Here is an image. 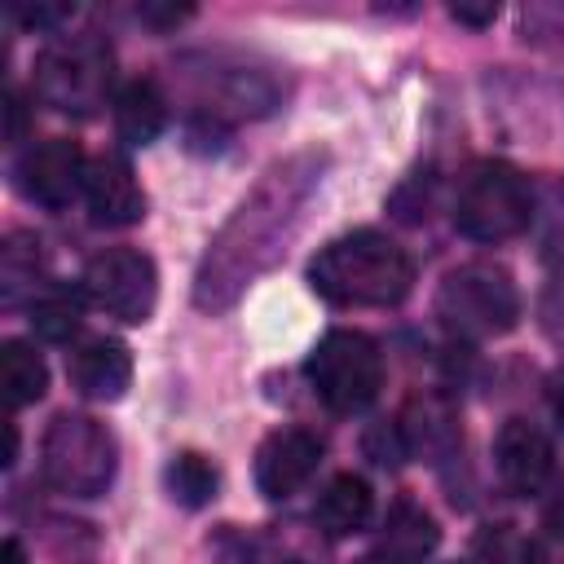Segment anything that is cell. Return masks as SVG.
I'll return each mask as SVG.
<instances>
[{
    "mask_svg": "<svg viewBox=\"0 0 564 564\" xmlns=\"http://www.w3.org/2000/svg\"><path fill=\"white\" fill-rule=\"evenodd\" d=\"M13 176H18V189L31 203L57 212V207H66L84 189L88 163H84V150L70 137H44V141H35V145L22 150Z\"/></svg>",
    "mask_w": 564,
    "mask_h": 564,
    "instance_id": "obj_9",
    "label": "cell"
},
{
    "mask_svg": "<svg viewBox=\"0 0 564 564\" xmlns=\"http://www.w3.org/2000/svg\"><path fill=\"white\" fill-rule=\"evenodd\" d=\"M22 123H26L22 97H18V93H9V141H22Z\"/></svg>",
    "mask_w": 564,
    "mask_h": 564,
    "instance_id": "obj_25",
    "label": "cell"
},
{
    "mask_svg": "<svg viewBox=\"0 0 564 564\" xmlns=\"http://www.w3.org/2000/svg\"><path fill=\"white\" fill-rule=\"evenodd\" d=\"M66 375L88 401H119L132 383V352L110 335H93L70 352Z\"/></svg>",
    "mask_w": 564,
    "mask_h": 564,
    "instance_id": "obj_14",
    "label": "cell"
},
{
    "mask_svg": "<svg viewBox=\"0 0 564 564\" xmlns=\"http://www.w3.org/2000/svg\"><path fill=\"white\" fill-rule=\"evenodd\" d=\"M533 220V185L511 163H476L454 198V225L476 242H507Z\"/></svg>",
    "mask_w": 564,
    "mask_h": 564,
    "instance_id": "obj_6",
    "label": "cell"
},
{
    "mask_svg": "<svg viewBox=\"0 0 564 564\" xmlns=\"http://www.w3.org/2000/svg\"><path fill=\"white\" fill-rule=\"evenodd\" d=\"M0 383H4V397H9L13 410L18 405H35L44 397V388H48V366L31 344L9 339L0 348Z\"/></svg>",
    "mask_w": 564,
    "mask_h": 564,
    "instance_id": "obj_18",
    "label": "cell"
},
{
    "mask_svg": "<svg viewBox=\"0 0 564 564\" xmlns=\"http://www.w3.org/2000/svg\"><path fill=\"white\" fill-rule=\"evenodd\" d=\"M322 181V154H291L264 172V181L242 198V207L225 220V229L212 238L198 273H194V304L216 313L229 308L256 273H264L278 256L291 229L300 225V212L308 194Z\"/></svg>",
    "mask_w": 564,
    "mask_h": 564,
    "instance_id": "obj_1",
    "label": "cell"
},
{
    "mask_svg": "<svg viewBox=\"0 0 564 564\" xmlns=\"http://www.w3.org/2000/svg\"><path fill=\"white\" fill-rule=\"evenodd\" d=\"M84 198H88V212L97 225H137L145 216V194L137 185L132 163L119 150H106L88 163Z\"/></svg>",
    "mask_w": 564,
    "mask_h": 564,
    "instance_id": "obj_12",
    "label": "cell"
},
{
    "mask_svg": "<svg viewBox=\"0 0 564 564\" xmlns=\"http://www.w3.org/2000/svg\"><path fill=\"white\" fill-rule=\"evenodd\" d=\"M357 564H397L392 555H383V551H375V555H366V560H357Z\"/></svg>",
    "mask_w": 564,
    "mask_h": 564,
    "instance_id": "obj_29",
    "label": "cell"
},
{
    "mask_svg": "<svg viewBox=\"0 0 564 564\" xmlns=\"http://www.w3.org/2000/svg\"><path fill=\"white\" fill-rule=\"evenodd\" d=\"M546 524H551V529H564V480L555 485V494H551V502H546Z\"/></svg>",
    "mask_w": 564,
    "mask_h": 564,
    "instance_id": "obj_26",
    "label": "cell"
},
{
    "mask_svg": "<svg viewBox=\"0 0 564 564\" xmlns=\"http://www.w3.org/2000/svg\"><path fill=\"white\" fill-rule=\"evenodd\" d=\"M0 564H26V551H22L18 538H4V546H0Z\"/></svg>",
    "mask_w": 564,
    "mask_h": 564,
    "instance_id": "obj_27",
    "label": "cell"
},
{
    "mask_svg": "<svg viewBox=\"0 0 564 564\" xmlns=\"http://www.w3.org/2000/svg\"><path fill=\"white\" fill-rule=\"evenodd\" d=\"M436 317L463 339L507 335L520 317V291L507 269L471 260L441 278L436 286Z\"/></svg>",
    "mask_w": 564,
    "mask_h": 564,
    "instance_id": "obj_5",
    "label": "cell"
},
{
    "mask_svg": "<svg viewBox=\"0 0 564 564\" xmlns=\"http://www.w3.org/2000/svg\"><path fill=\"white\" fill-rule=\"evenodd\" d=\"M119 467L115 436L93 419V414H53L40 441V471L57 494L70 498H97L110 489Z\"/></svg>",
    "mask_w": 564,
    "mask_h": 564,
    "instance_id": "obj_3",
    "label": "cell"
},
{
    "mask_svg": "<svg viewBox=\"0 0 564 564\" xmlns=\"http://www.w3.org/2000/svg\"><path fill=\"white\" fill-rule=\"evenodd\" d=\"M494 463H498V476L511 494H538L551 480L555 449H551L546 432L533 427L529 419H507L498 427V441H494Z\"/></svg>",
    "mask_w": 564,
    "mask_h": 564,
    "instance_id": "obj_11",
    "label": "cell"
},
{
    "mask_svg": "<svg viewBox=\"0 0 564 564\" xmlns=\"http://www.w3.org/2000/svg\"><path fill=\"white\" fill-rule=\"evenodd\" d=\"M163 476H167L172 498L185 502V507L212 502V498H216V485H220V471L212 467V458H203V454H194V449H181V454L167 463Z\"/></svg>",
    "mask_w": 564,
    "mask_h": 564,
    "instance_id": "obj_20",
    "label": "cell"
},
{
    "mask_svg": "<svg viewBox=\"0 0 564 564\" xmlns=\"http://www.w3.org/2000/svg\"><path fill=\"white\" fill-rule=\"evenodd\" d=\"M322 454H326V445L308 427H278V432H269L260 441V449H256V489L264 498H273V502L291 498L317 471Z\"/></svg>",
    "mask_w": 564,
    "mask_h": 564,
    "instance_id": "obj_10",
    "label": "cell"
},
{
    "mask_svg": "<svg viewBox=\"0 0 564 564\" xmlns=\"http://www.w3.org/2000/svg\"><path fill=\"white\" fill-rule=\"evenodd\" d=\"M189 13H194L189 4H159V0H145V4L137 9V18H141V22H150V26H159V31L181 26Z\"/></svg>",
    "mask_w": 564,
    "mask_h": 564,
    "instance_id": "obj_23",
    "label": "cell"
},
{
    "mask_svg": "<svg viewBox=\"0 0 564 564\" xmlns=\"http://www.w3.org/2000/svg\"><path fill=\"white\" fill-rule=\"evenodd\" d=\"M79 295L70 286H40L31 300V330L48 344H66L79 330Z\"/></svg>",
    "mask_w": 564,
    "mask_h": 564,
    "instance_id": "obj_19",
    "label": "cell"
},
{
    "mask_svg": "<svg viewBox=\"0 0 564 564\" xmlns=\"http://www.w3.org/2000/svg\"><path fill=\"white\" fill-rule=\"evenodd\" d=\"M551 414H555V423L564 427V375H560L555 388H551Z\"/></svg>",
    "mask_w": 564,
    "mask_h": 564,
    "instance_id": "obj_28",
    "label": "cell"
},
{
    "mask_svg": "<svg viewBox=\"0 0 564 564\" xmlns=\"http://www.w3.org/2000/svg\"><path fill=\"white\" fill-rule=\"evenodd\" d=\"M4 13H9L18 26H26V31H53V26H62V22L75 13V4H66V0H35V4L13 0Z\"/></svg>",
    "mask_w": 564,
    "mask_h": 564,
    "instance_id": "obj_22",
    "label": "cell"
},
{
    "mask_svg": "<svg viewBox=\"0 0 564 564\" xmlns=\"http://www.w3.org/2000/svg\"><path fill=\"white\" fill-rule=\"evenodd\" d=\"M79 291L93 308H101V313H110L128 326H141L154 313V300H159V269L145 251L110 247V251H97L84 264Z\"/></svg>",
    "mask_w": 564,
    "mask_h": 564,
    "instance_id": "obj_8",
    "label": "cell"
},
{
    "mask_svg": "<svg viewBox=\"0 0 564 564\" xmlns=\"http://www.w3.org/2000/svg\"><path fill=\"white\" fill-rule=\"evenodd\" d=\"M449 13H454L458 22H467V26H485V22L498 18V4H454Z\"/></svg>",
    "mask_w": 564,
    "mask_h": 564,
    "instance_id": "obj_24",
    "label": "cell"
},
{
    "mask_svg": "<svg viewBox=\"0 0 564 564\" xmlns=\"http://www.w3.org/2000/svg\"><path fill=\"white\" fill-rule=\"evenodd\" d=\"M35 273H40V242L31 234H9L4 251H0V282H4V304H18V291L31 286L35 300Z\"/></svg>",
    "mask_w": 564,
    "mask_h": 564,
    "instance_id": "obj_21",
    "label": "cell"
},
{
    "mask_svg": "<svg viewBox=\"0 0 564 564\" xmlns=\"http://www.w3.org/2000/svg\"><path fill=\"white\" fill-rule=\"evenodd\" d=\"M163 123H167L163 88L150 75L145 79H128L119 88V97H115V128H119V137L128 145H145V141H154L163 132Z\"/></svg>",
    "mask_w": 564,
    "mask_h": 564,
    "instance_id": "obj_15",
    "label": "cell"
},
{
    "mask_svg": "<svg viewBox=\"0 0 564 564\" xmlns=\"http://www.w3.org/2000/svg\"><path fill=\"white\" fill-rule=\"evenodd\" d=\"M375 516V494L366 485V476H352V471H339L322 498H317V524L330 533V538H344V533H357L366 529Z\"/></svg>",
    "mask_w": 564,
    "mask_h": 564,
    "instance_id": "obj_16",
    "label": "cell"
},
{
    "mask_svg": "<svg viewBox=\"0 0 564 564\" xmlns=\"http://www.w3.org/2000/svg\"><path fill=\"white\" fill-rule=\"evenodd\" d=\"M308 383L322 397L326 410L335 414H357L366 410L379 388H383V357L379 344L366 330H348L335 326L317 339V348L308 352Z\"/></svg>",
    "mask_w": 564,
    "mask_h": 564,
    "instance_id": "obj_7",
    "label": "cell"
},
{
    "mask_svg": "<svg viewBox=\"0 0 564 564\" xmlns=\"http://www.w3.org/2000/svg\"><path fill=\"white\" fill-rule=\"evenodd\" d=\"M203 79V106L212 110V119L220 115H269L278 106V79L269 70H251L242 62H212L207 70H198Z\"/></svg>",
    "mask_w": 564,
    "mask_h": 564,
    "instance_id": "obj_13",
    "label": "cell"
},
{
    "mask_svg": "<svg viewBox=\"0 0 564 564\" xmlns=\"http://www.w3.org/2000/svg\"><path fill=\"white\" fill-rule=\"evenodd\" d=\"M441 542V529H436V520L423 511V507H414V502H392V511H388V520H383V555H392L397 564H414V560H423L432 546Z\"/></svg>",
    "mask_w": 564,
    "mask_h": 564,
    "instance_id": "obj_17",
    "label": "cell"
},
{
    "mask_svg": "<svg viewBox=\"0 0 564 564\" xmlns=\"http://www.w3.org/2000/svg\"><path fill=\"white\" fill-rule=\"evenodd\" d=\"M308 286L339 308H388L414 286V260L388 234L357 229L308 260Z\"/></svg>",
    "mask_w": 564,
    "mask_h": 564,
    "instance_id": "obj_2",
    "label": "cell"
},
{
    "mask_svg": "<svg viewBox=\"0 0 564 564\" xmlns=\"http://www.w3.org/2000/svg\"><path fill=\"white\" fill-rule=\"evenodd\" d=\"M115 79V53L97 35H62L35 57V97L62 115H97Z\"/></svg>",
    "mask_w": 564,
    "mask_h": 564,
    "instance_id": "obj_4",
    "label": "cell"
}]
</instances>
